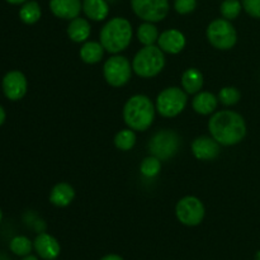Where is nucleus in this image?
Instances as JSON below:
<instances>
[{
	"instance_id": "nucleus-22",
	"label": "nucleus",
	"mask_w": 260,
	"mask_h": 260,
	"mask_svg": "<svg viewBox=\"0 0 260 260\" xmlns=\"http://www.w3.org/2000/svg\"><path fill=\"white\" fill-rule=\"evenodd\" d=\"M41 15H42V10H41L40 4L35 0L25 2L19 10L20 20L25 24H35L40 20Z\"/></svg>"
},
{
	"instance_id": "nucleus-28",
	"label": "nucleus",
	"mask_w": 260,
	"mask_h": 260,
	"mask_svg": "<svg viewBox=\"0 0 260 260\" xmlns=\"http://www.w3.org/2000/svg\"><path fill=\"white\" fill-rule=\"evenodd\" d=\"M217 98L218 102L222 103L223 106H235L241 99V93L235 86H225V88H222L220 90Z\"/></svg>"
},
{
	"instance_id": "nucleus-36",
	"label": "nucleus",
	"mask_w": 260,
	"mask_h": 260,
	"mask_svg": "<svg viewBox=\"0 0 260 260\" xmlns=\"http://www.w3.org/2000/svg\"><path fill=\"white\" fill-rule=\"evenodd\" d=\"M2 220H3V212L2 210H0V222H2Z\"/></svg>"
},
{
	"instance_id": "nucleus-5",
	"label": "nucleus",
	"mask_w": 260,
	"mask_h": 260,
	"mask_svg": "<svg viewBox=\"0 0 260 260\" xmlns=\"http://www.w3.org/2000/svg\"><path fill=\"white\" fill-rule=\"evenodd\" d=\"M206 35H207L208 42L217 50H231L238 42V33H236L235 27L231 20L225 19V18L212 20L208 24Z\"/></svg>"
},
{
	"instance_id": "nucleus-3",
	"label": "nucleus",
	"mask_w": 260,
	"mask_h": 260,
	"mask_svg": "<svg viewBox=\"0 0 260 260\" xmlns=\"http://www.w3.org/2000/svg\"><path fill=\"white\" fill-rule=\"evenodd\" d=\"M99 37L104 50L116 55L126 50L131 43L132 25L126 18L116 17L104 24Z\"/></svg>"
},
{
	"instance_id": "nucleus-27",
	"label": "nucleus",
	"mask_w": 260,
	"mask_h": 260,
	"mask_svg": "<svg viewBox=\"0 0 260 260\" xmlns=\"http://www.w3.org/2000/svg\"><path fill=\"white\" fill-rule=\"evenodd\" d=\"M243 4L239 0H223L220 7V12L222 18L228 20H234L240 15Z\"/></svg>"
},
{
	"instance_id": "nucleus-12",
	"label": "nucleus",
	"mask_w": 260,
	"mask_h": 260,
	"mask_svg": "<svg viewBox=\"0 0 260 260\" xmlns=\"http://www.w3.org/2000/svg\"><path fill=\"white\" fill-rule=\"evenodd\" d=\"M192 152L198 160L210 161L218 157L221 144H218L212 136H200L192 142Z\"/></svg>"
},
{
	"instance_id": "nucleus-11",
	"label": "nucleus",
	"mask_w": 260,
	"mask_h": 260,
	"mask_svg": "<svg viewBox=\"0 0 260 260\" xmlns=\"http://www.w3.org/2000/svg\"><path fill=\"white\" fill-rule=\"evenodd\" d=\"M3 93L9 101L17 102L22 99L27 93L28 83L27 78L23 73L18 70L9 71L7 75L3 78L2 83Z\"/></svg>"
},
{
	"instance_id": "nucleus-20",
	"label": "nucleus",
	"mask_w": 260,
	"mask_h": 260,
	"mask_svg": "<svg viewBox=\"0 0 260 260\" xmlns=\"http://www.w3.org/2000/svg\"><path fill=\"white\" fill-rule=\"evenodd\" d=\"M182 88L187 94H197L203 88V75L198 69L190 68L183 73Z\"/></svg>"
},
{
	"instance_id": "nucleus-24",
	"label": "nucleus",
	"mask_w": 260,
	"mask_h": 260,
	"mask_svg": "<svg viewBox=\"0 0 260 260\" xmlns=\"http://www.w3.org/2000/svg\"><path fill=\"white\" fill-rule=\"evenodd\" d=\"M135 144H136V134L131 128L121 129L114 136V145L121 151H129L131 149H134Z\"/></svg>"
},
{
	"instance_id": "nucleus-23",
	"label": "nucleus",
	"mask_w": 260,
	"mask_h": 260,
	"mask_svg": "<svg viewBox=\"0 0 260 260\" xmlns=\"http://www.w3.org/2000/svg\"><path fill=\"white\" fill-rule=\"evenodd\" d=\"M157 27L151 22H145L137 28V38L144 46H151L159 40Z\"/></svg>"
},
{
	"instance_id": "nucleus-1",
	"label": "nucleus",
	"mask_w": 260,
	"mask_h": 260,
	"mask_svg": "<svg viewBox=\"0 0 260 260\" xmlns=\"http://www.w3.org/2000/svg\"><path fill=\"white\" fill-rule=\"evenodd\" d=\"M211 136L222 146H233L246 136V123L241 114L234 111H220L212 114L208 121Z\"/></svg>"
},
{
	"instance_id": "nucleus-16",
	"label": "nucleus",
	"mask_w": 260,
	"mask_h": 260,
	"mask_svg": "<svg viewBox=\"0 0 260 260\" xmlns=\"http://www.w3.org/2000/svg\"><path fill=\"white\" fill-rule=\"evenodd\" d=\"M75 198V190L69 183H57L50 193V202L56 207H68Z\"/></svg>"
},
{
	"instance_id": "nucleus-19",
	"label": "nucleus",
	"mask_w": 260,
	"mask_h": 260,
	"mask_svg": "<svg viewBox=\"0 0 260 260\" xmlns=\"http://www.w3.org/2000/svg\"><path fill=\"white\" fill-rule=\"evenodd\" d=\"M83 12L90 20L102 22L109 14L108 2L107 0H83Z\"/></svg>"
},
{
	"instance_id": "nucleus-33",
	"label": "nucleus",
	"mask_w": 260,
	"mask_h": 260,
	"mask_svg": "<svg viewBox=\"0 0 260 260\" xmlns=\"http://www.w3.org/2000/svg\"><path fill=\"white\" fill-rule=\"evenodd\" d=\"M7 2L13 5H19V4H24V3L28 2V0H7Z\"/></svg>"
},
{
	"instance_id": "nucleus-10",
	"label": "nucleus",
	"mask_w": 260,
	"mask_h": 260,
	"mask_svg": "<svg viewBox=\"0 0 260 260\" xmlns=\"http://www.w3.org/2000/svg\"><path fill=\"white\" fill-rule=\"evenodd\" d=\"M135 14L144 22H161L169 13V0H131Z\"/></svg>"
},
{
	"instance_id": "nucleus-35",
	"label": "nucleus",
	"mask_w": 260,
	"mask_h": 260,
	"mask_svg": "<svg viewBox=\"0 0 260 260\" xmlns=\"http://www.w3.org/2000/svg\"><path fill=\"white\" fill-rule=\"evenodd\" d=\"M254 260H260V250L256 251L255 256H254Z\"/></svg>"
},
{
	"instance_id": "nucleus-6",
	"label": "nucleus",
	"mask_w": 260,
	"mask_h": 260,
	"mask_svg": "<svg viewBox=\"0 0 260 260\" xmlns=\"http://www.w3.org/2000/svg\"><path fill=\"white\" fill-rule=\"evenodd\" d=\"M188 95L182 88L170 86L164 89L156 98V111L165 118H173L184 111Z\"/></svg>"
},
{
	"instance_id": "nucleus-4",
	"label": "nucleus",
	"mask_w": 260,
	"mask_h": 260,
	"mask_svg": "<svg viewBox=\"0 0 260 260\" xmlns=\"http://www.w3.org/2000/svg\"><path fill=\"white\" fill-rule=\"evenodd\" d=\"M165 66L164 51L159 46H144V48L135 55L132 61V70L136 75L149 79L159 75Z\"/></svg>"
},
{
	"instance_id": "nucleus-26",
	"label": "nucleus",
	"mask_w": 260,
	"mask_h": 260,
	"mask_svg": "<svg viewBox=\"0 0 260 260\" xmlns=\"http://www.w3.org/2000/svg\"><path fill=\"white\" fill-rule=\"evenodd\" d=\"M140 170H141V174L146 178L156 177L161 170V160L157 159L154 155H150L142 160Z\"/></svg>"
},
{
	"instance_id": "nucleus-14",
	"label": "nucleus",
	"mask_w": 260,
	"mask_h": 260,
	"mask_svg": "<svg viewBox=\"0 0 260 260\" xmlns=\"http://www.w3.org/2000/svg\"><path fill=\"white\" fill-rule=\"evenodd\" d=\"M185 43H187L185 36L178 29L164 30L157 40V46L164 52L170 53V55H177L182 52L183 48L185 47Z\"/></svg>"
},
{
	"instance_id": "nucleus-13",
	"label": "nucleus",
	"mask_w": 260,
	"mask_h": 260,
	"mask_svg": "<svg viewBox=\"0 0 260 260\" xmlns=\"http://www.w3.org/2000/svg\"><path fill=\"white\" fill-rule=\"evenodd\" d=\"M33 249L37 255L43 260H55L60 255L61 246L52 235L40 233L33 241Z\"/></svg>"
},
{
	"instance_id": "nucleus-38",
	"label": "nucleus",
	"mask_w": 260,
	"mask_h": 260,
	"mask_svg": "<svg viewBox=\"0 0 260 260\" xmlns=\"http://www.w3.org/2000/svg\"><path fill=\"white\" fill-rule=\"evenodd\" d=\"M111 2H114V0H111Z\"/></svg>"
},
{
	"instance_id": "nucleus-7",
	"label": "nucleus",
	"mask_w": 260,
	"mask_h": 260,
	"mask_svg": "<svg viewBox=\"0 0 260 260\" xmlns=\"http://www.w3.org/2000/svg\"><path fill=\"white\" fill-rule=\"evenodd\" d=\"M180 147L179 135L172 129H160L150 139L149 151L157 159L169 160L174 156Z\"/></svg>"
},
{
	"instance_id": "nucleus-9",
	"label": "nucleus",
	"mask_w": 260,
	"mask_h": 260,
	"mask_svg": "<svg viewBox=\"0 0 260 260\" xmlns=\"http://www.w3.org/2000/svg\"><path fill=\"white\" fill-rule=\"evenodd\" d=\"M177 218L185 226H197L203 221L206 215L202 201L193 196L182 198L175 206Z\"/></svg>"
},
{
	"instance_id": "nucleus-37",
	"label": "nucleus",
	"mask_w": 260,
	"mask_h": 260,
	"mask_svg": "<svg viewBox=\"0 0 260 260\" xmlns=\"http://www.w3.org/2000/svg\"><path fill=\"white\" fill-rule=\"evenodd\" d=\"M0 260H8V259L4 256V258H0Z\"/></svg>"
},
{
	"instance_id": "nucleus-31",
	"label": "nucleus",
	"mask_w": 260,
	"mask_h": 260,
	"mask_svg": "<svg viewBox=\"0 0 260 260\" xmlns=\"http://www.w3.org/2000/svg\"><path fill=\"white\" fill-rule=\"evenodd\" d=\"M101 260H124L121 255L118 254H108V255L103 256Z\"/></svg>"
},
{
	"instance_id": "nucleus-34",
	"label": "nucleus",
	"mask_w": 260,
	"mask_h": 260,
	"mask_svg": "<svg viewBox=\"0 0 260 260\" xmlns=\"http://www.w3.org/2000/svg\"><path fill=\"white\" fill-rule=\"evenodd\" d=\"M22 260H38V258H37V256L32 255V254H28V255L23 256Z\"/></svg>"
},
{
	"instance_id": "nucleus-15",
	"label": "nucleus",
	"mask_w": 260,
	"mask_h": 260,
	"mask_svg": "<svg viewBox=\"0 0 260 260\" xmlns=\"http://www.w3.org/2000/svg\"><path fill=\"white\" fill-rule=\"evenodd\" d=\"M50 9L55 17L71 20L83 10L81 0H50Z\"/></svg>"
},
{
	"instance_id": "nucleus-32",
	"label": "nucleus",
	"mask_w": 260,
	"mask_h": 260,
	"mask_svg": "<svg viewBox=\"0 0 260 260\" xmlns=\"http://www.w3.org/2000/svg\"><path fill=\"white\" fill-rule=\"evenodd\" d=\"M5 118H7V113H5L4 108H3V107L0 106V126H2V124L4 123Z\"/></svg>"
},
{
	"instance_id": "nucleus-2",
	"label": "nucleus",
	"mask_w": 260,
	"mask_h": 260,
	"mask_svg": "<svg viewBox=\"0 0 260 260\" xmlns=\"http://www.w3.org/2000/svg\"><path fill=\"white\" fill-rule=\"evenodd\" d=\"M156 107L149 96L136 94L126 102L123 107V119L127 127L134 131H146L155 119Z\"/></svg>"
},
{
	"instance_id": "nucleus-30",
	"label": "nucleus",
	"mask_w": 260,
	"mask_h": 260,
	"mask_svg": "<svg viewBox=\"0 0 260 260\" xmlns=\"http://www.w3.org/2000/svg\"><path fill=\"white\" fill-rule=\"evenodd\" d=\"M243 8L250 17L260 19V0H243Z\"/></svg>"
},
{
	"instance_id": "nucleus-18",
	"label": "nucleus",
	"mask_w": 260,
	"mask_h": 260,
	"mask_svg": "<svg viewBox=\"0 0 260 260\" xmlns=\"http://www.w3.org/2000/svg\"><path fill=\"white\" fill-rule=\"evenodd\" d=\"M91 32L90 23L85 18L76 17L70 20V24L68 25V36L71 41L76 43L86 42Z\"/></svg>"
},
{
	"instance_id": "nucleus-21",
	"label": "nucleus",
	"mask_w": 260,
	"mask_h": 260,
	"mask_svg": "<svg viewBox=\"0 0 260 260\" xmlns=\"http://www.w3.org/2000/svg\"><path fill=\"white\" fill-rule=\"evenodd\" d=\"M104 47L101 42H94V41H88L84 43L80 48V58L85 63H96L103 58Z\"/></svg>"
},
{
	"instance_id": "nucleus-29",
	"label": "nucleus",
	"mask_w": 260,
	"mask_h": 260,
	"mask_svg": "<svg viewBox=\"0 0 260 260\" xmlns=\"http://www.w3.org/2000/svg\"><path fill=\"white\" fill-rule=\"evenodd\" d=\"M196 8H197V0H174V9L182 15L194 12Z\"/></svg>"
},
{
	"instance_id": "nucleus-25",
	"label": "nucleus",
	"mask_w": 260,
	"mask_h": 260,
	"mask_svg": "<svg viewBox=\"0 0 260 260\" xmlns=\"http://www.w3.org/2000/svg\"><path fill=\"white\" fill-rule=\"evenodd\" d=\"M9 249L13 254L18 256H25L30 254L33 249V243L27 236H15L10 240Z\"/></svg>"
},
{
	"instance_id": "nucleus-17",
	"label": "nucleus",
	"mask_w": 260,
	"mask_h": 260,
	"mask_svg": "<svg viewBox=\"0 0 260 260\" xmlns=\"http://www.w3.org/2000/svg\"><path fill=\"white\" fill-rule=\"evenodd\" d=\"M217 104L218 98L210 91H200V93L196 94L192 101L193 109L202 116L212 114L217 108Z\"/></svg>"
},
{
	"instance_id": "nucleus-8",
	"label": "nucleus",
	"mask_w": 260,
	"mask_h": 260,
	"mask_svg": "<svg viewBox=\"0 0 260 260\" xmlns=\"http://www.w3.org/2000/svg\"><path fill=\"white\" fill-rule=\"evenodd\" d=\"M103 75L107 83L114 88L126 85L132 75V66L124 56L114 55L104 62Z\"/></svg>"
}]
</instances>
